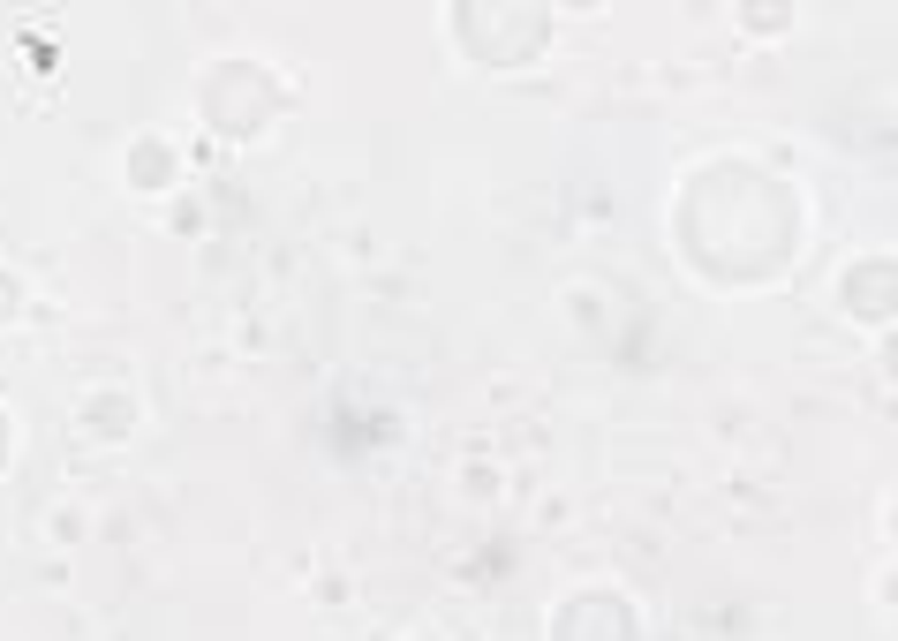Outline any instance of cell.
Wrapping results in <instances>:
<instances>
[{
  "label": "cell",
  "instance_id": "obj_1",
  "mask_svg": "<svg viewBox=\"0 0 898 641\" xmlns=\"http://www.w3.org/2000/svg\"><path fill=\"white\" fill-rule=\"evenodd\" d=\"M15 310V280H0V317H8Z\"/></svg>",
  "mask_w": 898,
  "mask_h": 641
}]
</instances>
